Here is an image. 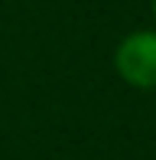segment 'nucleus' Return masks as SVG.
I'll list each match as a JSON object with an SVG mask.
<instances>
[{
	"mask_svg": "<svg viewBox=\"0 0 156 160\" xmlns=\"http://www.w3.org/2000/svg\"><path fill=\"white\" fill-rule=\"evenodd\" d=\"M153 17H156V0H153Z\"/></svg>",
	"mask_w": 156,
	"mask_h": 160,
	"instance_id": "2",
	"label": "nucleus"
},
{
	"mask_svg": "<svg viewBox=\"0 0 156 160\" xmlns=\"http://www.w3.org/2000/svg\"><path fill=\"white\" fill-rule=\"evenodd\" d=\"M117 75L133 88H156V30H137L124 36L114 52Z\"/></svg>",
	"mask_w": 156,
	"mask_h": 160,
	"instance_id": "1",
	"label": "nucleus"
}]
</instances>
